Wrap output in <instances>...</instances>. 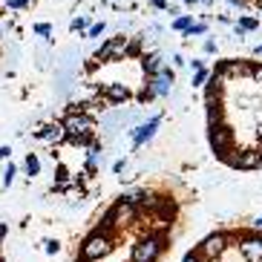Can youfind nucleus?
Here are the masks:
<instances>
[{"label":"nucleus","instance_id":"f257e3e1","mask_svg":"<svg viewBox=\"0 0 262 262\" xmlns=\"http://www.w3.org/2000/svg\"><path fill=\"white\" fill-rule=\"evenodd\" d=\"M127 47H130V38H127V35H113V38H107L104 43H101V49L93 55V58L101 61V63L121 61V58H127Z\"/></svg>","mask_w":262,"mask_h":262},{"label":"nucleus","instance_id":"f03ea898","mask_svg":"<svg viewBox=\"0 0 262 262\" xmlns=\"http://www.w3.org/2000/svg\"><path fill=\"white\" fill-rule=\"evenodd\" d=\"M110 251H113V245H110V236H107V233H101V231H95L93 236H86V242L81 245V256H84V259H90V262L104 259Z\"/></svg>","mask_w":262,"mask_h":262},{"label":"nucleus","instance_id":"7ed1b4c3","mask_svg":"<svg viewBox=\"0 0 262 262\" xmlns=\"http://www.w3.org/2000/svg\"><path fill=\"white\" fill-rule=\"evenodd\" d=\"M162 254V236H144L133 245V262H156Z\"/></svg>","mask_w":262,"mask_h":262},{"label":"nucleus","instance_id":"20e7f679","mask_svg":"<svg viewBox=\"0 0 262 262\" xmlns=\"http://www.w3.org/2000/svg\"><path fill=\"white\" fill-rule=\"evenodd\" d=\"M210 147H213V153L219 156V159H228V153H231V144H233V133L228 130V127H222V124H210Z\"/></svg>","mask_w":262,"mask_h":262},{"label":"nucleus","instance_id":"39448f33","mask_svg":"<svg viewBox=\"0 0 262 262\" xmlns=\"http://www.w3.org/2000/svg\"><path fill=\"white\" fill-rule=\"evenodd\" d=\"M159 124H162V116H153L150 121L139 124V127H133L130 130V139H133V147H141L147 144V141L156 136V130H159Z\"/></svg>","mask_w":262,"mask_h":262},{"label":"nucleus","instance_id":"423d86ee","mask_svg":"<svg viewBox=\"0 0 262 262\" xmlns=\"http://www.w3.org/2000/svg\"><path fill=\"white\" fill-rule=\"evenodd\" d=\"M35 139L49 141V144H58V141L67 139V127H63V121H49V124H43L40 130H35Z\"/></svg>","mask_w":262,"mask_h":262},{"label":"nucleus","instance_id":"0eeeda50","mask_svg":"<svg viewBox=\"0 0 262 262\" xmlns=\"http://www.w3.org/2000/svg\"><path fill=\"white\" fill-rule=\"evenodd\" d=\"M225 242H228V233H213V236H208L199 245V254L208 256V259H213V256H219L225 251Z\"/></svg>","mask_w":262,"mask_h":262},{"label":"nucleus","instance_id":"6e6552de","mask_svg":"<svg viewBox=\"0 0 262 262\" xmlns=\"http://www.w3.org/2000/svg\"><path fill=\"white\" fill-rule=\"evenodd\" d=\"M101 98L107 104H124V101H130V90L124 84H104L101 86Z\"/></svg>","mask_w":262,"mask_h":262},{"label":"nucleus","instance_id":"1a4fd4ad","mask_svg":"<svg viewBox=\"0 0 262 262\" xmlns=\"http://www.w3.org/2000/svg\"><path fill=\"white\" fill-rule=\"evenodd\" d=\"M239 251L248 262H262V236H245L239 242Z\"/></svg>","mask_w":262,"mask_h":262},{"label":"nucleus","instance_id":"9d476101","mask_svg":"<svg viewBox=\"0 0 262 262\" xmlns=\"http://www.w3.org/2000/svg\"><path fill=\"white\" fill-rule=\"evenodd\" d=\"M233 167L239 170H256L262 167V150H248V153H239V159H231Z\"/></svg>","mask_w":262,"mask_h":262},{"label":"nucleus","instance_id":"9b49d317","mask_svg":"<svg viewBox=\"0 0 262 262\" xmlns=\"http://www.w3.org/2000/svg\"><path fill=\"white\" fill-rule=\"evenodd\" d=\"M110 213H113V219H116V225H130L133 219H136V216H139V210H136V205H130V202H118L116 208L110 210Z\"/></svg>","mask_w":262,"mask_h":262},{"label":"nucleus","instance_id":"f8f14e48","mask_svg":"<svg viewBox=\"0 0 262 262\" xmlns=\"http://www.w3.org/2000/svg\"><path fill=\"white\" fill-rule=\"evenodd\" d=\"M162 55L159 52H141V70H144V75L147 78H153L156 72L162 70Z\"/></svg>","mask_w":262,"mask_h":262},{"label":"nucleus","instance_id":"ddd939ff","mask_svg":"<svg viewBox=\"0 0 262 262\" xmlns=\"http://www.w3.org/2000/svg\"><path fill=\"white\" fill-rule=\"evenodd\" d=\"M256 29H259V20L251 17V15H242L236 20V32H239V35H245V32H256Z\"/></svg>","mask_w":262,"mask_h":262},{"label":"nucleus","instance_id":"4468645a","mask_svg":"<svg viewBox=\"0 0 262 262\" xmlns=\"http://www.w3.org/2000/svg\"><path fill=\"white\" fill-rule=\"evenodd\" d=\"M26 176L29 179H35V176H40V159H38V153H26Z\"/></svg>","mask_w":262,"mask_h":262},{"label":"nucleus","instance_id":"2eb2a0df","mask_svg":"<svg viewBox=\"0 0 262 262\" xmlns=\"http://www.w3.org/2000/svg\"><path fill=\"white\" fill-rule=\"evenodd\" d=\"M190 26H193V15H176V17H173V24H170V29H173V32H182V35H185Z\"/></svg>","mask_w":262,"mask_h":262},{"label":"nucleus","instance_id":"dca6fc26","mask_svg":"<svg viewBox=\"0 0 262 262\" xmlns=\"http://www.w3.org/2000/svg\"><path fill=\"white\" fill-rule=\"evenodd\" d=\"M104 29H107V24H104V20H98V24H90V26H86V32L81 35V38L95 40V38H101V35H104Z\"/></svg>","mask_w":262,"mask_h":262},{"label":"nucleus","instance_id":"f3484780","mask_svg":"<svg viewBox=\"0 0 262 262\" xmlns=\"http://www.w3.org/2000/svg\"><path fill=\"white\" fill-rule=\"evenodd\" d=\"M9 159H12V147H0V187H6V185H3V176H6Z\"/></svg>","mask_w":262,"mask_h":262},{"label":"nucleus","instance_id":"a211bd4d","mask_svg":"<svg viewBox=\"0 0 262 262\" xmlns=\"http://www.w3.org/2000/svg\"><path fill=\"white\" fill-rule=\"evenodd\" d=\"M86 26H90V17H84V15H81V17H72V20H70V32H75V35H84Z\"/></svg>","mask_w":262,"mask_h":262},{"label":"nucleus","instance_id":"6ab92c4d","mask_svg":"<svg viewBox=\"0 0 262 262\" xmlns=\"http://www.w3.org/2000/svg\"><path fill=\"white\" fill-rule=\"evenodd\" d=\"M202 35H208V24H193L185 32V38H202Z\"/></svg>","mask_w":262,"mask_h":262},{"label":"nucleus","instance_id":"aec40b11","mask_svg":"<svg viewBox=\"0 0 262 262\" xmlns=\"http://www.w3.org/2000/svg\"><path fill=\"white\" fill-rule=\"evenodd\" d=\"M208 78H210V72L202 67V70H196L193 72V86H202V84H208Z\"/></svg>","mask_w":262,"mask_h":262},{"label":"nucleus","instance_id":"412c9836","mask_svg":"<svg viewBox=\"0 0 262 262\" xmlns=\"http://www.w3.org/2000/svg\"><path fill=\"white\" fill-rule=\"evenodd\" d=\"M32 32L40 35V38H49V35H52V26H49V24H35V26H32Z\"/></svg>","mask_w":262,"mask_h":262},{"label":"nucleus","instance_id":"4be33fe9","mask_svg":"<svg viewBox=\"0 0 262 262\" xmlns=\"http://www.w3.org/2000/svg\"><path fill=\"white\" fill-rule=\"evenodd\" d=\"M15 176H17V167H15V164H12V162H9L6 164V176H3V185H12V182H15Z\"/></svg>","mask_w":262,"mask_h":262},{"label":"nucleus","instance_id":"5701e85b","mask_svg":"<svg viewBox=\"0 0 262 262\" xmlns=\"http://www.w3.org/2000/svg\"><path fill=\"white\" fill-rule=\"evenodd\" d=\"M26 6H29V0H6V9H12V12H20Z\"/></svg>","mask_w":262,"mask_h":262},{"label":"nucleus","instance_id":"b1692460","mask_svg":"<svg viewBox=\"0 0 262 262\" xmlns=\"http://www.w3.org/2000/svg\"><path fill=\"white\" fill-rule=\"evenodd\" d=\"M43 251H47V254H58V251H61V245H58L55 239H47V242H43Z\"/></svg>","mask_w":262,"mask_h":262},{"label":"nucleus","instance_id":"393cba45","mask_svg":"<svg viewBox=\"0 0 262 262\" xmlns=\"http://www.w3.org/2000/svg\"><path fill=\"white\" fill-rule=\"evenodd\" d=\"M170 63H173V70H179V67H185V55H182V52H173Z\"/></svg>","mask_w":262,"mask_h":262},{"label":"nucleus","instance_id":"a878e982","mask_svg":"<svg viewBox=\"0 0 262 262\" xmlns=\"http://www.w3.org/2000/svg\"><path fill=\"white\" fill-rule=\"evenodd\" d=\"M202 49H205V55H213V52H216V40L208 38L205 43H202Z\"/></svg>","mask_w":262,"mask_h":262},{"label":"nucleus","instance_id":"bb28decb","mask_svg":"<svg viewBox=\"0 0 262 262\" xmlns=\"http://www.w3.org/2000/svg\"><path fill=\"white\" fill-rule=\"evenodd\" d=\"M167 3H170V0H150V6L159 9V12H164V9H167Z\"/></svg>","mask_w":262,"mask_h":262},{"label":"nucleus","instance_id":"cd10ccee","mask_svg":"<svg viewBox=\"0 0 262 262\" xmlns=\"http://www.w3.org/2000/svg\"><path fill=\"white\" fill-rule=\"evenodd\" d=\"M124 167H127V159H118V162L113 164V173H124Z\"/></svg>","mask_w":262,"mask_h":262},{"label":"nucleus","instance_id":"c85d7f7f","mask_svg":"<svg viewBox=\"0 0 262 262\" xmlns=\"http://www.w3.org/2000/svg\"><path fill=\"white\" fill-rule=\"evenodd\" d=\"M164 12H167V15H179V12H182V6H179V3H167V9H164Z\"/></svg>","mask_w":262,"mask_h":262},{"label":"nucleus","instance_id":"c756f323","mask_svg":"<svg viewBox=\"0 0 262 262\" xmlns=\"http://www.w3.org/2000/svg\"><path fill=\"white\" fill-rule=\"evenodd\" d=\"M228 3H231V6H236V9H248L245 0H228Z\"/></svg>","mask_w":262,"mask_h":262},{"label":"nucleus","instance_id":"7c9ffc66","mask_svg":"<svg viewBox=\"0 0 262 262\" xmlns=\"http://www.w3.org/2000/svg\"><path fill=\"white\" fill-rule=\"evenodd\" d=\"M202 67H205V63H202V61H196V58L190 61V70H193V72H196V70H202Z\"/></svg>","mask_w":262,"mask_h":262},{"label":"nucleus","instance_id":"2f4dec72","mask_svg":"<svg viewBox=\"0 0 262 262\" xmlns=\"http://www.w3.org/2000/svg\"><path fill=\"white\" fill-rule=\"evenodd\" d=\"M182 262H199V256H196V254H187V256H185V259H182Z\"/></svg>","mask_w":262,"mask_h":262},{"label":"nucleus","instance_id":"473e14b6","mask_svg":"<svg viewBox=\"0 0 262 262\" xmlns=\"http://www.w3.org/2000/svg\"><path fill=\"white\" fill-rule=\"evenodd\" d=\"M202 6H213V0H199Z\"/></svg>","mask_w":262,"mask_h":262},{"label":"nucleus","instance_id":"72a5a7b5","mask_svg":"<svg viewBox=\"0 0 262 262\" xmlns=\"http://www.w3.org/2000/svg\"><path fill=\"white\" fill-rule=\"evenodd\" d=\"M196 3H199V0H185V6H196Z\"/></svg>","mask_w":262,"mask_h":262},{"label":"nucleus","instance_id":"f704fd0d","mask_svg":"<svg viewBox=\"0 0 262 262\" xmlns=\"http://www.w3.org/2000/svg\"><path fill=\"white\" fill-rule=\"evenodd\" d=\"M254 55H259V58H262V43H259V47L254 49Z\"/></svg>","mask_w":262,"mask_h":262},{"label":"nucleus","instance_id":"c9c22d12","mask_svg":"<svg viewBox=\"0 0 262 262\" xmlns=\"http://www.w3.org/2000/svg\"><path fill=\"white\" fill-rule=\"evenodd\" d=\"M259 139H262V130H259Z\"/></svg>","mask_w":262,"mask_h":262},{"label":"nucleus","instance_id":"e433bc0d","mask_svg":"<svg viewBox=\"0 0 262 262\" xmlns=\"http://www.w3.org/2000/svg\"><path fill=\"white\" fill-rule=\"evenodd\" d=\"M84 262H90V259H84Z\"/></svg>","mask_w":262,"mask_h":262}]
</instances>
